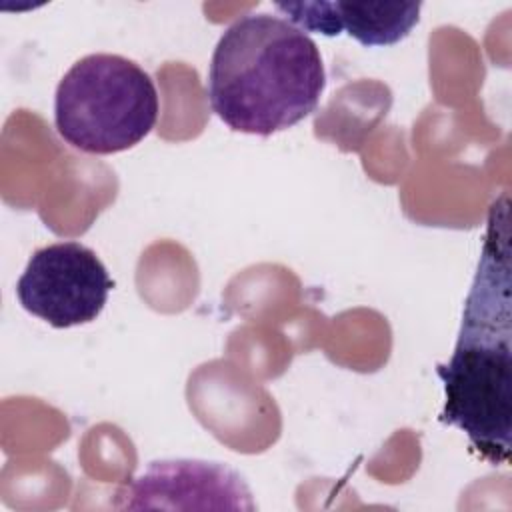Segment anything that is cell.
<instances>
[{
    "instance_id": "cell-1",
    "label": "cell",
    "mask_w": 512,
    "mask_h": 512,
    "mask_svg": "<svg viewBox=\"0 0 512 512\" xmlns=\"http://www.w3.org/2000/svg\"><path fill=\"white\" fill-rule=\"evenodd\" d=\"M510 258V198L502 194L488 210L454 352L436 364L444 388L438 420L464 432L472 450L494 466L508 464L512 450Z\"/></svg>"
},
{
    "instance_id": "cell-2",
    "label": "cell",
    "mask_w": 512,
    "mask_h": 512,
    "mask_svg": "<svg viewBox=\"0 0 512 512\" xmlns=\"http://www.w3.org/2000/svg\"><path fill=\"white\" fill-rule=\"evenodd\" d=\"M326 70L316 42L282 16L256 12L218 38L208 68L212 112L234 132L272 136L310 116Z\"/></svg>"
},
{
    "instance_id": "cell-3",
    "label": "cell",
    "mask_w": 512,
    "mask_h": 512,
    "mask_svg": "<svg viewBox=\"0 0 512 512\" xmlns=\"http://www.w3.org/2000/svg\"><path fill=\"white\" fill-rule=\"evenodd\" d=\"M158 112L152 76L120 54L96 52L76 60L54 94L56 132L84 154L134 148L152 132Z\"/></svg>"
},
{
    "instance_id": "cell-4",
    "label": "cell",
    "mask_w": 512,
    "mask_h": 512,
    "mask_svg": "<svg viewBox=\"0 0 512 512\" xmlns=\"http://www.w3.org/2000/svg\"><path fill=\"white\" fill-rule=\"evenodd\" d=\"M114 288L106 266L88 246L68 240L38 248L16 282L20 306L52 328L88 324Z\"/></svg>"
},
{
    "instance_id": "cell-5",
    "label": "cell",
    "mask_w": 512,
    "mask_h": 512,
    "mask_svg": "<svg viewBox=\"0 0 512 512\" xmlns=\"http://www.w3.org/2000/svg\"><path fill=\"white\" fill-rule=\"evenodd\" d=\"M120 496V508H254L246 482L234 470L184 458L150 462Z\"/></svg>"
},
{
    "instance_id": "cell-6",
    "label": "cell",
    "mask_w": 512,
    "mask_h": 512,
    "mask_svg": "<svg viewBox=\"0 0 512 512\" xmlns=\"http://www.w3.org/2000/svg\"><path fill=\"white\" fill-rule=\"evenodd\" d=\"M274 8L300 30L322 36L346 32L366 48L404 40L420 20L422 2H276Z\"/></svg>"
}]
</instances>
